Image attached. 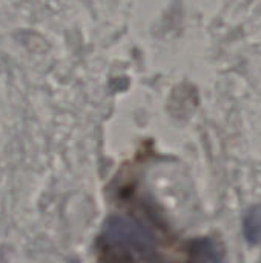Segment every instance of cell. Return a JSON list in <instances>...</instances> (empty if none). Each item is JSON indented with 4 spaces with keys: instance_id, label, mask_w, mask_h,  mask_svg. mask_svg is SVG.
<instances>
[{
    "instance_id": "cell-2",
    "label": "cell",
    "mask_w": 261,
    "mask_h": 263,
    "mask_svg": "<svg viewBox=\"0 0 261 263\" xmlns=\"http://www.w3.org/2000/svg\"><path fill=\"white\" fill-rule=\"evenodd\" d=\"M192 263H225V254L220 245L212 239L197 240L191 250Z\"/></svg>"
},
{
    "instance_id": "cell-1",
    "label": "cell",
    "mask_w": 261,
    "mask_h": 263,
    "mask_svg": "<svg viewBox=\"0 0 261 263\" xmlns=\"http://www.w3.org/2000/svg\"><path fill=\"white\" fill-rule=\"evenodd\" d=\"M100 239L109 263H148L154 254L152 234L129 217H111Z\"/></svg>"
},
{
    "instance_id": "cell-3",
    "label": "cell",
    "mask_w": 261,
    "mask_h": 263,
    "mask_svg": "<svg viewBox=\"0 0 261 263\" xmlns=\"http://www.w3.org/2000/svg\"><path fill=\"white\" fill-rule=\"evenodd\" d=\"M243 236L252 247L261 243V205L251 206L243 219Z\"/></svg>"
}]
</instances>
